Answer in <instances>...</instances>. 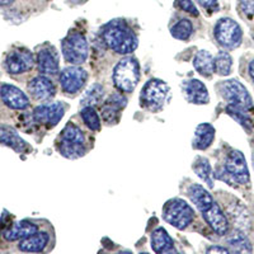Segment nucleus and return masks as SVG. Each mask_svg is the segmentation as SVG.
Instances as JSON below:
<instances>
[{
  "label": "nucleus",
  "instance_id": "obj_8",
  "mask_svg": "<svg viewBox=\"0 0 254 254\" xmlns=\"http://www.w3.org/2000/svg\"><path fill=\"white\" fill-rule=\"evenodd\" d=\"M224 168L228 172L229 177L231 178L235 187L238 185H248L249 181H251L247 160L244 158V155H243L242 151L231 150L228 154V156H226Z\"/></svg>",
  "mask_w": 254,
  "mask_h": 254
},
{
  "label": "nucleus",
  "instance_id": "obj_5",
  "mask_svg": "<svg viewBox=\"0 0 254 254\" xmlns=\"http://www.w3.org/2000/svg\"><path fill=\"white\" fill-rule=\"evenodd\" d=\"M214 35L220 46L226 50H234L242 45V27L231 18H221L215 26Z\"/></svg>",
  "mask_w": 254,
  "mask_h": 254
},
{
  "label": "nucleus",
  "instance_id": "obj_7",
  "mask_svg": "<svg viewBox=\"0 0 254 254\" xmlns=\"http://www.w3.org/2000/svg\"><path fill=\"white\" fill-rule=\"evenodd\" d=\"M169 94V87L160 79H151L144 85L140 94L141 104L150 111L162 110L167 97Z\"/></svg>",
  "mask_w": 254,
  "mask_h": 254
},
{
  "label": "nucleus",
  "instance_id": "obj_20",
  "mask_svg": "<svg viewBox=\"0 0 254 254\" xmlns=\"http://www.w3.org/2000/svg\"><path fill=\"white\" fill-rule=\"evenodd\" d=\"M215 139V128L210 124H201L194 131L193 147L197 150H205L211 146Z\"/></svg>",
  "mask_w": 254,
  "mask_h": 254
},
{
  "label": "nucleus",
  "instance_id": "obj_18",
  "mask_svg": "<svg viewBox=\"0 0 254 254\" xmlns=\"http://www.w3.org/2000/svg\"><path fill=\"white\" fill-rule=\"evenodd\" d=\"M49 243L50 235L46 231H37L31 237L20 240L18 248L27 253H38V252H44Z\"/></svg>",
  "mask_w": 254,
  "mask_h": 254
},
{
  "label": "nucleus",
  "instance_id": "obj_6",
  "mask_svg": "<svg viewBox=\"0 0 254 254\" xmlns=\"http://www.w3.org/2000/svg\"><path fill=\"white\" fill-rule=\"evenodd\" d=\"M61 49H63L65 60L67 63L72 64V65L83 64L84 61L87 60L88 52H89L87 38L79 32H71L70 35L64 38Z\"/></svg>",
  "mask_w": 254,
  "mask_h": 254
},
{
  "label": "nucleus",
  "instance_id": "obj_11",
  "mask_svg": "<svg viewBox=\"0 0 254 254\" xmlns=\"http://www.w3.org/2000/svg\"><path fill=\"white\" fill-rule=\"evenodd\" d=\"M35 65V59L28 50H13L6 56L5 66L10 74H22L31 70Z\"/></svg>",
  "mask_w": 254,
  "mask_h": 254
},
{
  "label": "nucleus",
  "instance_id": "obj_3",
  "mask_svg": "<svg viewBox=\"0 0 254 254\" xmlns=\"http://www.w3.org/2000/svg\"><path fill=\"white\" fill-rule=\"evenodd\" d=\"M163 217L168 224L183 230L194 220V212L186 201L181 198L169 199L163 208Z\"/></svg>",
  "mask_w": 254,
  "mask_h": 254
},
{
  "label": "nucleus",
  "instance_id": "obj_29",
  "mask_svg": "<svg viewBox=\"0 0 254 254\" xmlns=\"http://www.w3.org/2000/svg\"><path fill=\"white\" fill-rule=\"evenodd\" d=\"M231 69H233V59L230 54L226 51H220L215 58V72L221 76H226L230 74Z\"/></svg>",
  "mask_w": 254,
  "mask_h": 254
},
{
  "label": "nucleus",
  "instance_id": "obj_2",
  "mask_svg": "<svg viewBox=\"0 0 254 254\" xmlns=\"http://www.w3.org/2000/svg\"><path fill=\"white\" fill-rule=\"evenodd\" d=\"M113 84L119 90L131 93L140 80V65L135 58L127 56L119 61L113 70Z\"/></svg>",
  "mask_w": 254,
  "mask_h": 254
},
{
  "label": "nucleus",
  "instance_id": "obj_36",
  "mask_svg": "<svg viewBox=\"0 0 254 254\" xmlns=\"http://www.w3.org/2000/svg\"><path fill=\"white\" fill-rule=\"evenodd\" d=\"M239 8L248 18L254 15V0H239Z\"/></svg>",
  "mask_w": 254,
  "mask_h": 254
},
{
  "label": "nucleus",
  "instance_id": "obj_28",
  "mask_svg": "<svg viewBox=\"0 0 254 254\" xmlns=\"http://www.w3.org/2000/svg\"><path fill=\"white\" fill-rule=\"evenodd\" d=\"M59 150H60L61 155L69 159H78L85 154V147H84V145L65 141V140H61L60 141V144H59Z\"/></svg>",
  "mask_w": 254,
  "mask_h": 254
},
{
  "label": "nucleus",
  "instance_id": "obj_23",
  "mask_svg": "<svg viewBox=\"0 0 254 254\" xmlns=\"http://www.w3.org/2000/svg\"><path fill=\"white\" fill-rule=\"evenodd\" d=\"M151 247L153 251L158 254L169 253L174 251L173 239L169 237L167 230L163 228H158L151 234Z\"/></svg>",
  "mask_w": 254,
  "mask_h": 254
},
{
  "label": "nucleus",
  "instance_id": "obj_42",
  "mask_svg": "<svg viewBox=\"0 0 254 254\" xmlns=\"http://www.w3.org/2000/svg\"><path fill=\"white\" fill-rule=\"evenodd\" d=\"M70 1H72V3H81L84 0H70Z\"/></svg>",
  "mask_w": 254,
  "mask_h": 254
},
{
  "label": "nucleus",
  "instance_id": "obj_17",
  "mask_svg": "<svg viewBox=\"0 0 254 254\" xmlns=\"http://www.w3.org/2000/svg\"><path fill=\"white\" fill-rule=\"evenodd\" d=\"M28 90L38 101H46L55 94V85L46 76H36L28 84Z\"/></svg>",
  "mask_w": 254,
  "mask_h": 254
},
{
  "label": "nucleus",
  "instance_id": "obj_30",
  "mask_svg": "<svg viewBox=\"0 0 254 254\" xmlns=\"http://www.w3.org/2000/svg\"><path fill=\"white\" fill-rule=\"evenodd\" d=\"M171 33L177 40L187 41L193 33V24L188 19H181L172 27Z\"/></svg>",
  "mask_w": 254,
  "mask_h": 254
},
{
  "label": "nucleus",
  "instance_id": "obj_15",
  "mask_svg": "<svg viewBox=\"0 0 254 254\" xmlns=\"http://www.w3.org/2000/svg\"><path fill=\"white\" fill-rule=\"evenodd\" d=\"M226 211H228L229 217H230V220L233 221V224H234L238 230H242L244 233H247L251 229V214H249V211L247 210V207L242 202H238L237 201V202L231 203Z\"/></svg>",
  "mask_w": 254,
  "mask_h": 254
},
{
  "label": "nucleus",
  "instance_id": "obj_24",
  "mask_svg": "<svg viewBox=\"0 0 254 254\" xmlns=\"http://www.w3.org/2000/svg\"><path fill=\"white\" fill-rule=\"evenodd\" d=\"M194 69L203 76H211L215 72V59L208 51L201 50L193 60Z\"/></svg>",
  "mask_w": 254,
  "mask_h": 254
},
{
  "label": "nucleus",
  "instance_id": "obj_14",
  "mask_svg": "<svg viewBox=\"0 0 254 254\" xmlns=\"http://www.w3.org/2000/svg\"><path fill=\"white\" fill-rule=\"evenodd\" d=\"M0 97L4 103L13 110H24L29 104L27 95L17 87L9 85V84H4L3 87L0 88Z\"/></svg>",
  "mask_w": 254,
  "mask_h": 254
},
{
  "label": "nucleus",
  "instance_id": "obj_19",
  "mask_svg": "<svg viewBox=\"0 0 254 254\" xmlns=\"http://www.w3.org/2000/svg\"><path fill=\"white\" fill-rule=\"evenodd\" d=\"M38 228L36 224L31 221H19L15 222L8 230L4 233V238L9 242H14V240H22L24 238H28L37 233Z\"/></svg>",
  "mask_w": 254,
  "mask_h": 254
},
{
  "label": "nucleus",
  "instance_id": "obj_27",
  "mask_svg": "<svg viewBox=\"0 0 254 254\" xmlns=\"http://www.w3.org/2000/svg\"><path fill=\"white\" fill-rule=\"evenodd\" d=\"M193 171L199 178L205 181L210 188L214 187V181H212V171H211V165L208 160L203 156L196 158L193 163Z\"/></svg>",
  "mask_w": 254,
  "mask_h": 254
},
{
  "label": "nucleus",
  "instance_id": "obj_31",
  "mask_svg": "<svg viewBox=\"0 0 254 254\" xmlns=\"http://www.w3.org/2000/svg\"><path fill=\"white\" fill-rule=\"evenodd\" d=\"M61 140L81 145L85 144V136H84L83 131L78 126L72 124H67L65 126V128L63 130V133H61Z\"/></svg>",
  "mask_w": 254,
  "mask_h": 254
},
{
  "label": "nucleus",
  "instance_id": "obj_16",
  "mask_svg": "<svg viewBox=\"0 0 254 254\" xmlns=\"http://www.w3.org/2000/svg\"><path fill=\"white\" fill-rule=\"evenodd\" d=\"M38 70L44 75H54L59 71V58L55 49L45 47L40 50L37 55Z\"/></svg>",
  "mask_w": 254,
  "mask_h": 254
},
{
  "label": "nucleus",
  "instance_id": "obj_4",
  "mask_svg": "<svg viewBox=\"0 0 254 254\" xmlns=\"http://www.w3.org/2000/svg\"><path fill=\"white\" fill-rule=\"evenodd\" d=\"M219 90L222 98L228 102V104L243 110L253 111V99L247 90V88L239 80L230 79L220 83Z\"/></svg>",
  "mask_w": 254,
  "mask_h": 254
},
{
  "label": "nucleus",
  "instance_id": "obj_38",
  "mask_svg": "<svg viewBox=\"0 0 254 254\" xmlns=\"http://www.w3.org/2000/svg\"><path fill=\"white\" fill-rule=\"evenodd\" d=\"M196 1L205 9H214L217 5V0H196Z\"/></svg>",
  "mask_w": 254,
  "mask_h": 254
},
{
  "label": "nucleus",
  "instance_id": "obj_32",
  "mask_svg": "<svg viewBox=\"0 0 254 254\" xmlns=\"http://www.w3.org/2000/svg\"><path fill=\"white\" fill-rule=\"evenodd\" d=\"M81 119L85 122L88 127L92 131H99L101 130V120H99L98 113L95 112L94 108L92 106H85L80 112Z\"/></svg>",
  "mask_w": 254,
  "mask_h": 254
},
{
  "label": "nucleus",
  "instance_id": "obj_22",
  "mask_svg": "<svg viewBox=\"0 0 254 254\" xmlns=\"http://www.w3.org/2000/svg\"><path fill=\"white\" fill-rule=\"evenodd\" d=\"M188 197L190 198V201L196 205V207L198 208L201 212L206 211L207 208H210L214 203V198L208 193L207 190L199 185H192L188 190Z\"/></svg>",
  "mask_w": 254,
  "mask_h": 254
},
{
  "label": "nucleus",
  "instance_id": "obj_1",
  "mask_svg": "<svg viewBox=\"0 0 254 254\" xmlns=\"http://www.w3.org/2000/svg\"><path fill=\"white\" fill-rule=\"evenodd\" d=\"M102 40L112 51L128 55L137 47V37L128 24L122 19L111 20L102 28Z\"/></svg>",
  "mask_w": 254,
  "mask_h": 254
},
{
  "label": "nucleus",
  "instance_id": "obj_25",
  "mask_svg": "<svg viewBox=\"0 0 254 254\" xmlns=\"http://www.w3.org/2000/svg\"><path fill=\"white\" fill-rule=\"evenodd\" d=\"M228 244L231 252L234 253H252V243L242 230H235L228 237Z\"/></svg>",
  "mask_w": 254,
  "mask_h": 254
},
{
  "label": "nucleus",
  "instance_id": "obj_26",
  "mask_svg": "<svg viewBox=\"0 0 254 254\" xmlns=\"http://www.w3.org/2000/svg\"><path fill=\"white\" fill-rule=\"evenodd\" d=\"M226 113L231 116L238 124L242 125L246 130L252 131V128H253V120L251 117V111L243 110V108H238L228 104L226 106Z\"/></svg>",
  "mask_w": 254,
  "mask_h": 254
},
{
  "label": "nucleus",
  "instance_id": "obj_41",
  "mask_svg": "<svg viewBox=\"0 0 254 254\" xmlns=\"http://www.w3.org/2000/svg\"><path fill=\"white\" fill-rule=\"evenodd\" d=\"M14 0H0V6H6L10 5Z\"/></svg>",
  "mask_w": 254,
  "mask_h": 254
},
{
  "label": "nucleus",
  "instance_id": "obj_9",
  "mask_svg": "<svg viewBox=\"0 0 254 254\" xmlns=\"http://www.w3.org/2000/svg\"><path fill=\"white\" fill-rule=\"evenodd\" d=\"M88 74L87 71L81 67L71 66L64 69L60 74V84L64 92L74 94L79 92L84 87L87 81Z\"/></svg>",
  "mask_w": 254,
  "mask_h": 254
},
{
  "label": "nucleus",
  "instance_id": "obj_39",
  "mask_svg": "<svg viewBox=\"0 0 254 254\" xmlns=\"http://www.w3.org/2000/svg\"><path fill=\"white\" fill-rule=\"evenodd\" d=\"M206 252L207 253H229L230 251L226 248H222V247H210Z\"/></svg>",
  "mask_w": 254,
  "mask_h": 254
},
{
  "label": "nucleus",
  "instance_id": "obj_33",
  "mask_svg": "<svg viewBox=\"0 0 254 254\" xmlns=\"http://www.w3.org/2000/svg\"><path fill=\"white\" fill-rule=\"evenodd\" d=\"M103 94L104 89L101 84H94L84 94L83 99H81V104L83 106H92V104L99 103L103 99Z\"/></svg>",
  "mask_w": 254,
  "mask_h": 254
},
{
  "label": "nucleus",
  "instance_id": "obj_13",
  "mask_svg": "<svg viewBox=\"0 0 254 254\" xmlns=\"http://www.w3.org/2000/svg\"><path fill=\"white\" fill-rule=\"evenodd\" d=\"M182 89L185 97L190 103L193 104H206L210 101L207 88L202 81L197 79H190L182 83Z\"/></svg>",
  "mask_w": 254,
  "mask_h": 254
},
{
  "label": "nucleus",
  "instance_id": "obj_34",
  "mask_svg": "<svg viewBox=\"0 0 254 254\" xmlns=\"http://www.w3.org/2000/svg\"><path fill=\"white\" fill-rule=\"evenodd\" d=\"M120 108L115 107L112 104L106 103V106L102 110V116H103V120L106 122H117L120 117Z\"/></svg>",
  "mask_w": 254,
  "mask_h": 254
},
{
  "label": "nucleus",
  "instance_id": "obj_37",
  "mask_svg": "<svg viewBox=\"0 0 254 254\" xmlns=\"http://www.w3.org/2000/svg\"><path fill=\"white\" fill-rule=\"evenodd\" d=\"M107 103L112 104V106H115V107L122 110L124 107H126L127 101L122 94H112L110 98L107 99Z\"/></svg>",
  "mask_w": 254,
  "mask_h": 254
},
{
  "label": "nucleus",
  "instance_id": "obj_10",
  "mask_svg": "<svg viewBox=\"0 0 254 254\" xmlns=\"http://www.w3.org/2000/svg\"><path fill=\"white\" fill-rule=\"evenodd\" d=\"M65 108H66L65 104H63L61 102L42 104V106H38L36 108L35 112H33V117H35L36 121L42 125H46L49 127L56 126L63 119Z\"/></svg>",
  "mask_w": 254,
  "mask_h": 254
},
{
  "label": "nucleus",
  "instance_id": "obj_35",
  "mask_svg": "<svg viewBox=\"0 0 254 254\" xmlns=\"http://www.w3.org/2000/svg\"><path fill=\"white\" fill-rule=\"evenodd\" d=\"M174 5L178 6L181 10H183V12L190 13V15H194V17L198 15V10H197L196 5H194L192 0H176Z\"/></svg>",
  "mask_w": 254,
  "mask_h": 254
},
{
  "label": "nucleus",
  "instance_id": "obj_43",
  "mask_svg": "<svg viewBox=\"0 0 254 254\" xmlns=\"http://www.w3.org/2000/svg\"><path fill=\"white\" fill-rule=\"evenodd\" d=\"M253 168H254V154H253Z\"/></svg>",
  "mask_w": 254,
  "mask_h": 254
},
{
  "label": "nucleus",
  "instance_id": "obj_12",
  "mask_svg": "<svg viewBox=\"0 0 254 254\" xmlns=\"http://www.w3.org/2000/svg\"><path fill=\"white\" fill-rule=\"evenodd\" d=\"M203 219L206 220L210 228L216 233L217 235H226L229 233V220L224 211L220 208L216 202L212 203L210 208L202 212Z\"/></svg>",
  "mask_w": 254,
  "mask_h": 254
},
{
  "label": "nucleus",
  "instance_id": "obj_21",
  "mask_svg": "<svg viewBox=\"0 0 254 254\" xmlns=\"http://www.w3.org/2000/svg\"><path fill=\"white\" fill-rule=\"evenodd\" d=\"M0 142L14 149L17 153H22L27 149L26 141L10 126H0Z\"/></svg>",
  "mask_w": 254,
  "mask_h": 254
},
{
  "label": "nucleus",
  "instance_id": "obj_40",
  "mask_svg": "<svg viewBox=\"0 0 254 254\" xmlns=\"http://www.w3.org/2000/svg\"><path fill=\"white\" fill-rule=\"evenodd\" d=\"M249 75H251L252 80L254 83V60L251 61V64H249Z\"/></svg>",
  "mask_w": 254,
  "mask_h": 254
}]
</instances>
